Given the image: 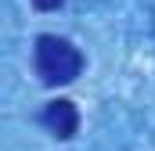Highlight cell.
Returning <instances> with one entry per match:
<instances>
[{
    "label": "cell",
    "instance_id": "obj_3",
    "mask_svg": "<svg viewBox=\"0 0 155 151\" xmlns=\"http://www.w3.org/2000/svg\"><path fill=\"white\" fill-rule=\"evenodd\" d=\"M33 4H36L40 11H58V7H61L65 0H33Z\"/></svg>",
    "mask_w": 155,
    "mask_h": 151
},
{
    "label": "cell",
    "instance_id": "obj_2",
    "mask_svg": "<svg viewBox=\"0 0 155 151\" xmlns=\"http://www.w3.org/2000/svg\"><path fill=\"white\" fill-rule=\"evenodd\" d=\"M43 126H47L58 140H69V137L79 130V112H76V104L65 101V97L51 101V104L43 108Z\"/></svg>",
    "mask_w": 155,
    "mask_h": 151
},
{
    "label": "cell",
    "instance_id": "obj_1",
    "mask_svg": "<svg viewBox=\"0 0 155 151\" xmlns=\"http://www.w3.org/2000/svg\"><path fill=\"white\" fill-rule=\"evenodd\" d=\"M83 72V54L61 36L36 40V76L47 86H65Z\"/></svg>",
    "mask_w": 155,
    "mask_h": 151
}]
</instances>
